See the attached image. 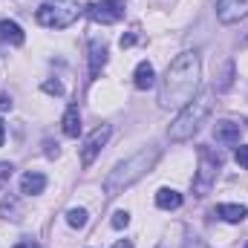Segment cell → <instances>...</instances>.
I'll return each instance as SVG.
<instances>
[{
	"instance_id": "6da1fadb",
	"label": "cell",
	"mask_w": 248,
	"mask_h": 248,
	"mask_svg": "<svg viewBox=\"0 0 248 248\" xmlns=\"http://www.w3.org/2000/svg\"><path fill=\"white\" fill-rule=\"evenodd\" d=\"M199 75H202V63H199L196 52L176 55L159 84V107L162 110H182L185 104H190L196 98V90H199Z\"/></svg>"
},
{
	"instance_id": "7a4b0ae2",
	"label": "cell",
	"mask_w": 248,
	"mask_h": 248,
	"mask_svg": "<svg viewBox=\"0 0 248 248\" xmlns=\"http://www.w3.org/2000/svg\"><path fill=\"white\" fill-rule=\"evenodd\" d=\"M159 156H162L159 147H147V150H139V153H133L130 159L119 162V165L110 170V176L104 179V193H107V196H119L127 187H133L139 179H144V176L153 170V165L159 162Z\"/></svg>"
},
{
	"instance_id": "3957f363",
	"label": "cell",
	"mask_w": 248,
	"mask_h": 248,
	"mask_svg": "<svg viewBox=\"0 0 248 248\" xmlns=\"http://www.w3.org/2000/svg\"><path fill=\"white\" fill-rule=\"evenodd\" d=\"M211 107H214L211 93H199L190 104H185L182 113L176 116V122L170 124V130H168L170 141H187V139H193V133H196V130L202 127V122L211 116Z\"/></svg>"
},
{
	"instance_id": "277c9868",
	"label": "cell",
	"mask_w": 248,
	"mask_h": 248,
	"mask_svg": "<svg viewBox=\"0 0 248 248\" xmlns=\"http://www.w3.org/2000/svg\"><path fill=\"white\" fill-rule=\"evenodd\" d=\"M84 9L78 6V0H44L38 6V23L46 26V29H66L78 20Z\"/></svg>"
},
{
	"instance_id": "5b68a950",
	"label": "cell",
	"mask_w": 248,
	"mask_h": 248,
	"mask_svg": "<svg viewBox=\"0 0 248 248\" xmlns=\"http://www.w3.org/2000/svg\"><path fill=\"white\" fill-rule=\"evenodd\" d=\"M222 168V159L211 150V147H199V170H196V179H193V193L196 196H205L211 185L217 182V173Z\"/></svg>"
},
{
	"instance_id": "8992f818",
	"label": "cell",
	"mask_w": 248,
	"mask_h": 248,
	"mask_svg": "<svg viewBox=\"0 0 248 248\" xmlns=\"http://www.w3.org/2000/svg\"><path fill=\"white\" fill-rule=\"evenodd\" d=\"M84 12L95 23H116L124 17V0H93Z\"/></svg>"
},
{
	"instance_id": "52a82bcc",
	"label": "cell",
	"mask_w": 248,
	"mask_h": 248,
	"mask_svg": "<svg viewBox=\"0 0 248 248\" xmlns=\"http://www.w3.org/2000/svg\"><path fill=\"white\" fill-rule=\"evenodd\" d=\"M107 139H110V124L95 127V130L87 136L84 147H81V162H84V165H93V162H95V156L101 153V147L107 144Z\"/></svg>"
},
{
	"instance_id": "ba28073f",
	"label": "cell",
	"mask_w": 248,
	"mask_h": 248,
	"mask_svg": "<svg viewBox=\"0 0 248 248\" xmlns=\"http://www.w3.org/2000/svg\"><path fill=\"white\" fill-rule=\"evenodd\" d=\"M248 15V0H217V17L222 23H237Z\"/></svg>"
},
{
	"instance_id": "9c48e42d",
	"label": "cell",
	"mask_w": 248,
	"mask_h": 248,
	"mask_svg": "<svg viewBox=\"0 0 248 248\" xmlns=\"http://www.w3.org/2000/svg\"><path fill=\"white\" fill-rule=\"evenodd\" d=\"M214 139L219 141V144H225V147H231V144H240V124L234 122H219L214 127Z\"/></svg>"
},
{
	"instance_id": "30bf717a",
	"label": "cell",
	"mask_w": 248,
	"mask_h": 248,
	"mask_svg": "<svg viewBox=\"0 0 248 248\" xmlns=\"http://www.w3.org/2000/svg\"><path fill=\"white\" fill-rule=\"evenodd\" d=\"M107 63V44L104 41H93L90 44V75L95 78Z\"/></svg>"
},
{
	"instance_id": "8fae6325",
	"label": "cell",
	"mask_w": 248,
	"mask_h": 248,
	"mask_svg": "<svg viewBox=\"0 0 248 248\" xmlns=\"http://www.w3.org/2000/svg\"><path fill=\"white\" fill-rule=\"evenodd\" d=\"M133 84H136V90H150L153 84H156V69H153V63L150 61H141L136 66V75H133Z\"/></svg>"
},
{
	"instance_id": "7c38bea8",
	"label": "cell",
	"mask_w": 248,
	"mask_h": 248,
	"mask_svg": "<svg viewBox=\"0 0 248 248\" xmlns=\"http://www.w3.org/2000/svg\"><path fill=\"white\" fill-rule=\"evenodd\" d=\"M0 41H6L12 46H20L26 41V35H23V29L15 20H0Z\"/></svg>"
},
{
	"instance_id": "4fadbf2b",
	"label": "cell",
	"mask_w": 248,
	"mask_h": 248,
	"mask_svg": "<svg viewBox=\"0 0 248 248\" xmlns=\"http://www.w3.org/2000/svg\"><path fill=\"white\" fill-rule=\"evenodd\" d=\"M156 205H159L162 211H176V208L182 205V193L173 190V187H162V190L156 193Z\"/></svg>"
},
{
	"instance_id": "5bb4252c",
	"label": "cell",
	"mask_w": 248,
	"mask_h": 248,
	"mask_svg": "<svg viewBox=\"0 0 248 248\" xmlns=\"http://www.w3.org/2000/svg\"><path fill=\"white\" fill-rule=\"evenodd\" d=\"M44 187H46V176H44V173H23V179H20V190H23L26 196L44 193Z\"/></svg>"
},
{
	"instance_id": "9a60e30c",
	"label": "cell",
	"mask_w": 248,
	"mask_h": 248,
	"mask_svg": "<svg viewBox=\"0 0 248 248\" xmlns=\"http://www.w3.org/2000/svg\"><path fill=\"white\" fill-rule=\"evenodd\" d=\"M63 133L69 136V139H75L78 133H81V113H78V107L72 104V107H66V113H63Z\"/></svg>"
},
{
	"instance_id": "2e32d148",
	"label": "cell",
	"mask_w": 248,
	"mask_h": 248,
	"mask_svg": "<svg viewBox=\"0 0 248 248\" xmlns=\"http://www.w3.org/2000/svg\"><path fill=\"white\" fill-rule=\"evenodd\" d=\"M217 214H219L225 222H243V219L248 217V211L243 208V205H219Z\"/></svg>"
},
{
	"instance_id": "e0dca14e",
	"label": "cell",
	"mask_w": 248,
	"mask_h": 248,
	"mask_svg": "<svg viewBox=\"0 0 248 248\" xmlns=\"http://www.w3.org/2000/svg\"><path fill=\"white\" fill-rule=\"evenodd\" d=\"M231 78H234V63H231V61H225V69L219 72V81H214V90L225 93V90L231 87Z\"/></svg>"
},
{
	"instance_id": "ac0fdd59",
	"label": "cell",
	"mask_w": 248,
	"mask_h": 248,
	"mask_svg": "<svg viewBox=\"0 0 248 248\" xmlns=\"http://www.w3.org/2000/svg\"><path fill=\"white\" fill-rule=\"evenodd\" d=\"M66 222H69L72 228H84V225H87V211H84V208H69V211H66Z\"/></svg>"
},
{
	"instance_id": "d6986e66",
	"label": "cell",
	"mask_w": 248,
	"mask_h": 248,
	"mask_svg": "<svg viewBox=\"0 0 248 248\" xmlns=\"http://www.w3.org/2000/svg\"><path fill=\"white\" fill-rule=\"evenodd\" d=\"M20 208H17V199L15 196H6L3 199V205H0V217H6V214H17Z\"/></svg>"
},
{
	"instance_id": "ffe728a7",
	"label": "cell",
	"mask_w": 248,
	"mask_h": 248,
	"mask_svg": "<svg viewBox=\"0 0 248 248\" xmlns=\"http://www.w3.org/2000/svg\"><path fill=\"white\" fill-rule=\"evenodd\" d=\"M110 222H113V228H124V225L130 222V214H127V211H116Z\"/></svg>"
},
{
	"instance_id": "44dd1931",
	"label": "cell",
	"mask_w": 248,
	"mask_h": 248,
	"mask_svg": "<svg viewBox=\"0 0 248 248\" xmlns=\"http://www.w3.org/2000/svg\"><path fill=\"white\" fill-rule=\"evenodd\" d=\"M234 159H237V165H240V168H246V170H248V144H243V147H237Z\"/></svg>"
},
{
	"instance_id": "7402d4cb",
	"label": "cell",
	"mask_w": 248,
	"mask_h": 248,
	"mask_svg": "<svg viewBox=\"0 0 248 248\" xmlns=\"http://www.w3.org/2000/svg\"><path fill=\"white\" fill-rule=\"evenodd\" d=\"M44 93H49V95H61L63 93L61 81H44Z\"/></svg>"
},
{
	"instance_id": "603a6c76",
	"label": "cell",
	"mask_w": 248,
	"mask_h": 248,
	"mask_svg": "<svg viewBox=\"0 0 248 248\" xmlns=\"http://www.w3.org/2000/svg\"><path fill=\"white\" fill-rule=\"evenodd\" d=\"M119 44H122V49L133 46V44H136V35H133V32H130V35H122V41H119Z\"/></svg>"
},
{
	"instance_id": "cb8c5ba5",
	"label": "cell",
	"mask_w": 248,
	"mask_h": 248,
	"mask_svg": "<svg viewBox=\"0 0 248 248\" xmlns=\"http://www.w3.org/2000/svg\"><path fill=\"white\" fill-rule=\"evenodd\" d=\"M0 110H12V98L9 95H0Z\"/></svg>"
},
{
	"instance_id": "d4e9b609",
	"label": "cell",
	"mask_w": 248,
	"mask_h": 248,
	"mask_svg": "<svg viewBox=\"0 0 248 248\" xmlns=\"http://www.w3.org/2000/svg\"><path fill=\"white\" fill-rule=\"evenodd\" d=\"M46 156H58V144H52V141H46Z\"/></svg>"
},
{
	"instance_id": "484cf974",
	"label": "cell",
	"mask_w": 248,
	"mask_h": 248,
	"mask_svg": "<svg viewBox=\"0 0 248 248\" xmlns=\"http://www.w3.org/2000/svg\"><path fill=\"white\" fill-rule=\"evenodd\" d=\"M113 248H133V243H130V240H119Z\"/></svg>"
},
{
	"instance_id": "4316f807",
	"label": "cell",
	"mask_w": 248,
	"mask_h": 248,
	"mask_svg": "<svg viewBox=\"0 0 248 248\" xmlns=\"http://www.w3.org/2000/svg\"><path fill=\"white\" fill-rule=\"evenodd\" d=\"M9 173H12V168H9V165H0V179H3V176H9Z\"/></svg>"
},
{
	"instance_id": "83f0119b",
	"label": "cell",
	"mask_w": 248,
	"mask_h": 248,
	"mask_svg": "<svg viewBox=\"0 0 248 248\" xmlns=\"http://www.w3.org/2000/svg\"><path fill=\"white\" fill-rule=\"evenodd\" d=\"M15 248H35V243H32V240H23V243H17Z\"/></svg>"
},
{
	"instance_id": "f1b7e54d",
	"label": "cell",
	"mask_w": 248,
	"mask_h": 248,
	"mask_svg": "<svg viewBox=\"0 0 248 248\" xmlns=\"http://www.w3.org/2000/svg\"><path fill=\"white\" fill-rule=\"evenodd\" d=\"M3 136H6V127H3V122H0V144H3Z\"/></svg>"
},
{
	"instance_id": "f546056e",
	"label": "cell",
	"mask_w": 248,
	"mask_h": 248,
	"mask_svg": "<svg viewBox=\"0 0 248 248\" xmlns=\"http://www.w3.org/2000/svg\"><path fill=\"white\" fill-rule=\"evenodd\" d=\"M246 44H248V38H246Z\"/></svg>"
}]
</instances>
